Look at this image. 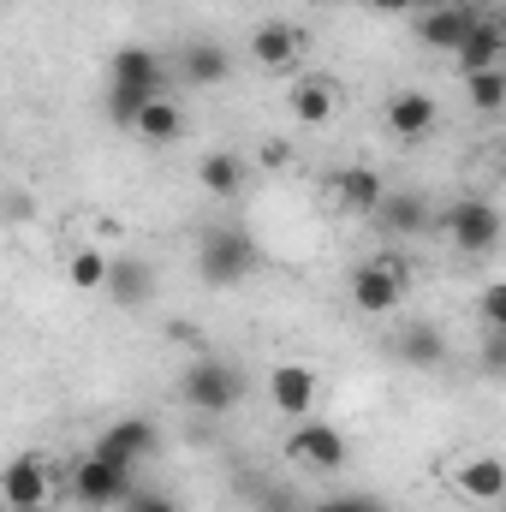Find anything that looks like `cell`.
<instances>
[{"mask_svg": "<svg viewBox=\"0 0 506 512\" xmlns=\"http://www.w3.org/2000/svg\"><path fill=\"white\" fill-rule=\"evenodd\" d=\"M435 227H441V239L453 245L459 256H489L501 245L506 221L495 203H483V197H459V203H447L441 215H435Z\"/></svg>", "mask_w": 506, "mask_h": 512, "instance_id": "obj_1", "label": "cell"}, {"mask_svg": "<svg viewBox=\"0 0 506 512\" xmlns=\"http://www.w3.org/2000/svg\"><path fill=\"white\" fill-rule=\"evenodd\" d=\"M405 280H411V268H405L399 256H370V262L352 268L346 298H352L358 316H387V310L405 304Z\"/></svg>", "mask_w": 506, "mask_h": 512, "instance_id": "obj_2", "label": "cell"}, {"mask_svg": "<svg viewBox=\"0 0 506 512\" xmlns=\"http://www.w3.org/2000/svg\"><path fill=\"white\" fill-rule=\"evenodd\" d=\"M131 495V465H114V459H102V453H84L78 465H72V501L90 512H114L126 507Z\"/></svg>", "mask_w": 506, "mask_h": 512, "instance_id": "obj_3", "label": "cell"}, {"mask_svg": "<svg viewBox=\"0 0 506 512\" xmlns=\"http://www.w3.org/2000/svg\"><path fill=\"white\" fill-rule=\"evenodd\" d=\"M251 268H256V245L239 227H209V233L197 239V274H203L209 286H239Z\"/></svg>", "mask_w": 506, "mask_h": 512, "instance_id": "obj_4", "label": "cell"}, {"mask_svg": "<svg viewBox=\"0 0 506 512\" xmlns=\"http://www.w3.org/2000/svg\"><path fill=\"white\" fill-rule=\"evenodd\" d=\"M381 203H387V185H381L376 167L352 161V167H334V173H328V209H334L340 221H376Z\"/></svg>", "mask_w": 506, "mask_h": 512, "instance_id": "obj_5", "label": "cell"}, {"mask_svg": "<svg viewBox=\"0 0 506 512\" xmlns=\"http://www.w3.org/2000/svg\"><path fill=\"white\" fill-rule=\"evenodd\" d=\"M185 405L191 411H203V417H221V411H233L239 405V393H245V376L233 370V364H221V358H197L191 370H185Z\"/></svg>", "mask_w": 506, "mask_h": 512, "instance_id": "obj_6", "label": "cell"}, {"mask_svg": "<svg viewBox=\"0 0 506 512\" xmlns=\"http://www.w3.org/2000/svg\"><path fill=\"white\" fill-rule=\"evenodd\" d=\"M304 48H310V36L298 30V24H286V18H262L251 30V66L256 72H268V78H298V66H304Z\"/></svg>", "mask_w": 506, "mask_h": 512, "instance_id": "obj_7", "label": "cell"}, {"mask_svg": "<svg viewBox=\"0 0 506 512\" xmlns=\"http://www.w3.org/2000/svg\"><path fill=\"white\" fill-rule=\"evenodd\" d=\"M441 120V108H435V96L429 90H393L387 102H381V131L393 137V143H423L429 131Z\"/></svg>", "mask_w": 506, "mask_h": 512, "instance_id": "obj_8", "label": "cell"}, {"mask_svg": "<svg viewBox=\"0 0 506 512\" xmlns=\"http://www.w3.org/2000/svg\"><path fill=\"white\" fill-rule=\"evenodd\" d=\"M286 114L310 131L334 126V114H340V84L322 78V72H298V78L286 84Z\"/></svg>", "mask_w": 506, "mask_h": 512, "instance_id": "obj_9", "label": "cell"}, {"mask_svg": "<svg viewBox=\"0 0 506 512\" xmlns=\"http://www.w3.org/2000/svg\"><path fill=\"white\" fill-rule=\"evenodd\" d=\"M286 459L304 471H340L346 465V435L334 423H298L286 435Z\"/></svg>", "mask_w": 506, "mask_h": 512, "instance_id": "obj_10", "label": "cell"}, {"mask_svg": "<svg viewBox=\"0 0 506 512\" xmlns=\"http://www.w3.org/2000/svg\"><path fill=\"white\" fill-rule=\"evenodd\" d=\"M54 489H60V471H54L42 453H24V459H12V471H6V512L48 507Z\"/></svg>", "mask_w": 506, "mask_h": 512, "instance_id": "obj_11", "label": "cell"}, {"mask_svg": "<svg viewBox=\"0 0 506 512\" xmlns=\"http://www.w3.org/2000/svg\"><path fill=\"white\" fill-rule=\"evenodd\" d=\"M316 393H322V382H316L310 364H274L268 370V405L280 417H292V423H304L316 411Z\"/></svg>", "mask_w": 506, "mask_h": 512, "instance_id": "obj_12", "label": "cell"}, {"mask_svg": "<svg viewBox=\"0 0 506 512\" xmlns=\"http://www.w3.org/2000/svg\"><path fill=\"white\" fill-rule=\"evenodd\" d=\"M411 30H417V42H423V48L459 54V48H465V36L477 30V12L453 0V6H441V12H417V18H411Z\"/></svg>", "mask_w": 506, "mask_h": 512, "instance_id": "obj_13", "label": "cell"}, {"mask_svg": "<svg viewBox=\"0 0 506 512\" xmlns=\"http://www.w3.org/2000/svg\"><path fill=\"white\" fill-rule=\"evenodd\" d=\"M108 84L114 90H143V96H161V60H155V48H114L108 54Z\"/></svg>", "mask_w": 506, "mask_h": 512, "instance_id": "obj_14", "label": "cell"}, {"mask_svg": "<svg viewBox=\"0 0 506 512\" xmlns=\"http://www.w3.org/2000/svg\"><path fill=\"white\" fill-rule=\"evenodd\" d=\"M453 489L465 501H506V459L495 453H471L453 465Z\"/></svg>", "mask_w": 506, "mask_h": 512, "instance_id": "obj_15", "label": "cell"}, {"mask_svg": "<svg viewBox=\"0 0 506 512\" xmlns=\"http://www.w3.org/2000/svg\"><path fill=\"white\" fill-rule=\"evenodd\" d=\"M155 423H143V417H126V423H114V429H102V441L90 447V453H102V459H114V465H137V459H149L155 453Z\"/></svg>", "mask_w": 506, "mask_h": 512, "instance_id": "obj_16", "label": "cell"}, {"mask_svg": "<svg viewBox=\"0 0 506 512\" xmlns=\"http://www.w3.org/2000/svg\"><path fill=\"white\" fill-rule=\"evenodd\" d=\"M197 185L209 197H239L251 185V161L233 155V149H209V155H197Z\"/></svg>", "mask_w": 506, "mask_h": 512, "instance_id": "obj_17", "label": "cell"}, {"mask_svg": "<svg viewBox=\"0 0 506 512\" xmlns=\"http://www.w3.org/2000/svg\"><path fill=\"white\" fill-rule=\"evenodd\" d=\"M179 72H185V84L209 90V84H227V72H233V54H227L221 42H185V54H179Z\"/></svg>", "mask_w": 506, "mask_h": 512, "instance_id": "obj_18", "label": "cell"}, {"mask_svg": "<svg viewBox=\"0 0 506 512\" xmlns=\"http://www.w3.org/2000/svg\"><path fill=\"white\" fill-rule=\"evenodd\" d=\"M453 60H459V72H465V78H471V72H489V66H501V60H506L501 24H495V18H477V30L465 36V48H459Z\"/></svg>", "mask_w": 506, "mask_h": 512, "instance_id": "obj_19", "label": "cell"}, {"mask_svg": "<svg viewBox=\"0 0 506 512\" xmlns=\"http://www.w3.org/2000/svg\"><path fill=\"white\" fill-rule=\"evenodd\" d=\"M131 131H137L143 143H179V137H185V114H179L173 96H155V102L131 120Z\"/></svg>", "mask_w": 506, "mask_h": 512, "instance_id": "obj_20", "label": "cell"}, {"mask_svg": "<svg viewBox=\"0 0 506 512\" xmlns=\"http://www.w3.org/2000/svg\"><path fill=\"white\" fill-rule=\"evenodd\" d=\"M114 268H120V262H114L108 251H96V245L66 256V280H72V292H108V286H114Z\"/></svg>", "mask_w": 506, "mask_h": 512, "instance_id": "obj_21", "label": "cell"}, {"mask_svg": "<svg viewBox=\"0 0 506 512\" xmlns=\"http://www.w3.org/2000/svg\"><path fill=\"white\" fill-rule=\"evenodd\" d=\"M387 233H423L429 227V209H423V197H405V191H387V203H381L376 215Z\"/></svg>", "mask_w": 506, "mask_h": 512, "instance_id": "obj_22", "label": "cell"}, {"mask_svg": "<svg viewBox=\"0 0 506 512\" xmlns=\"http://www.w3.org/2000/svg\"><path fill=\"white\" fill-rule=\"evenodd\" d=\"M465 102H471L477 114H501L506 108V66L471 72V78H465Z\"/></svg>", "mask_w": 506, "mask_h": 512, "instance_id": "obj_23", "label": "cell"}, {"mask_svg": "<svg viewBox=\"0 0 506 512\" xmlns=\"http://www.w3.org/2000/svg\"><path fill=\"white\" fill-rule=\"evenodd\" d=\"M108 292H114V298H137V292L149 298V274H137L131 262H120V268H114V286H108Z\"/></svg>", "mask_w": 506, "mask_h": 512, "instance_id": "obj_24", "label": "cell"}, {"mask_svg": "<svg viewBox=\"0 0 506 512\" xmlns=\"http://www.w3.org/2000/svg\"><path fill=\"white\" fill-rule=\"evenodd\" d=\"M483 316H489V328H506V286H483Z\"/></svg>", "mask_w": 506, "mask_h": 512, "instance_id": "obj_25", "label": "cell"}, {"mask_svg": "<svg viewBox=\"0 0 506 512\" xmlns=\"http://www.w3.org/2000/svg\"><path fill=\"white\" fill-rule=\"evenodd\" d=\"M120 512H179V507H173L167 495H155V489H143V495H131V501H126Z\"/></svg>", "mask_w": 506, "mask_h": 512, "instance_id": "obj_26", "label": "cell"}, {"mask_svg": "<svg viewBox=\"0 0 506 512\" xmlns=\"http://www.w3.org/2000/svg\"><path fill=\"white\" fill-rule=\"evenodd\" d=\"M489 370H506V328L489 334Z\"/></svg>", "mask_w": 506, "mask_h": 512, "instance_id": "obj_27", "label": "cell"}, {"mask_svg": "<svg viewBox=\"0 0 506 512\" xmlns=\"http://www.w3.org/2000/svg\"><path fill=\"white\" fill-rule=\"evenodd\" d=\"M441 6H453V0H411V18L417 12H441Z\"/></svg>", "mask_w": 506, "mask_h": 512, "instance_id": "obj_28", "label": "cell"}, {"mask_svg": "<svg viewBox=\"0 0 506 512\" xmlns=\"http://www.w3.org/2000/svg\"><path fill=\"white\" fill-rule=\"evenodd\" d=\"M376 12H411V0H370Z\"/></svg>", "mask_w": 506, "mask_h": 512, "instance_id": "obj_29", "label": "cell"}, {"mask_svg": "<svg viewBox=\"0 0 506 512\" xmlns=\"http://www.w3.org/2000/svg\"><path fill=\"white\" fill-rule=\"evenodd\" d=\"M495 24H501V36H506V6H501V12H495Z\"/></svg>", "mask_w": 506, "mask_h": 512, "instance_id": "obj_30", "label": "cell"}, {"mask_svg": "<svg viewBox=\"0 0 506 512\" xmlns=\"http://www.w3.org/2000/svg\"><path fill=\"white\" fill-rule=\"evenodd\" d=\"M328 512H370V507H328Z\"/></svg>", "mask_w": 506, "mask_h": 512, "instance_id": "obj_31", "label": "cell"}, {"mask_svg": "<svg viewBox=\"0 0 506 512\" xmlns=\"http://www.w3.org/2000/svg\"><path fill=\"white\" fill-rule=\"evenodd\" d=\"M24 512H48V507H24Z\"/></svg>", "mask_w": 506, "mask_h": 512, "instance_id": "obj_32", "label": "cell"}]
</instances>
